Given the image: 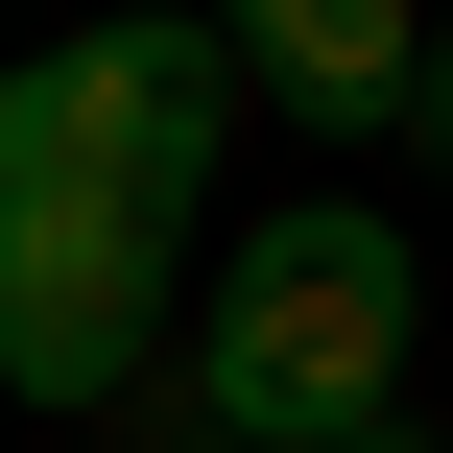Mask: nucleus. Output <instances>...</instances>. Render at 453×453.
Returning a JSON list of instances; mask_svg holds the SVG:
<instances>
[{
  "mask_svg": "<svg viewBox=\"0 0 453 453\" xmlns=\"http://www.w3.org/2000/svg\"><path fill=\"white\" fill-rule=\"evenodd\" d=\"M215 119H239L215 24H72L0 72V215H191Z\"/></svg>",
  "mask_w": 453,
  "mask_h": 453,
  "instance_id": "2",
  "label": "nucleus"
},
{
  "mask_svg": "<svg viewBox=\"0 0 453 453\" xmlns=\"http://www.w3.org/2000/svg\"><path fill=\"white\" fill-rule=\"evenodd\" d=\"M406 334H430L406 215L311 191V215H263V239L215 263V311H191V430L215 453H358V430H406Z\"/></svg>",
  "mask_w": 453,
  "mask_h": 453,
  "instance_id": "1",
  "label": "nucleus"
},
{
  "mask_svg": "<svg viewBox=\"0 0 453 453\" xmlns=\"http://www.w3.org/2000/svg\"><path fill=\"white\" fill-rule=\"evenodd\" d=\"M406 167H453V24H430V72H406Z\"/></svg>",
  "mask_w": 453,
  "mask_h": 453,
  "instance_id": "5",
  "label": "nucleus"
},
{
  "mask_svg": "<svg viewBox=\"0 0 453 453\" xmlns=\"http://www.w3.org/2000/svg\"><path fill=\"white\" fill-rule=\"evenodd\" d=\"M167 263H191V215H0V382L24 406H119Z\"/></svg>",
  "mask_w": 453,
  "mask_h": 453,
  "instance_id": "3",
  "label": "nucleus"
},
{
  "mask_svg": "<svg viewBox=\"0 0 453 453\" xmlns=\"http://www.w3.org/2000/svg\"><path fill=\"white\" fill-rule=\"evenodd\" d=\"M215 72H239L263 119L406 143V72H430V24H406V0H239V24H215Z\"/></svg>",
  "mask_w": 453,
  "mask_h": 453,
  "instance_id": "4",
  "label": "nucleus"
},
{
  "mask_svg": "<svg viewBox=\"0 0 453 453\" xmlns=\"http://www.w3.org/2000/svg\"><path fill=\"white\" fill-rule=\"evenodd\" d=\"M358 453H430V430H358Z\"/></svg>",
  "mask_w": 453,
  "mask_h": 453,
  "instance_id": "6",
  "label": "nucleus"
}]
</instances>
